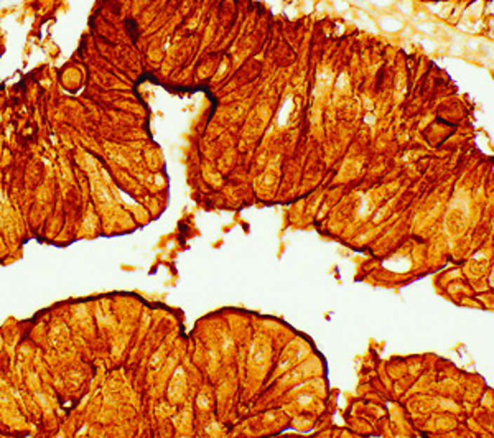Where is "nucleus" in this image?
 Here are the masks:
<instances>
[{
  "label": "nucleus",
  "mask_w": 494,
  "mask_h": 438,
  "mask_svg": "<svg viewBox=\"0 0 494 438\" xmlns=\"http://www.w3.org/2000/svg\"><path fill=\"white\" fill-rule=\"evenodd\" d=\"M270 363V345L265 336H258L249 347V368L258 374H265Z\"/></svg>",
  "instance_id": "f257e3e1"
},
{
  "label": "nucleus",
  "mask_w": 494,
  "mask_h": 438,
  "mask_svg": "<svg viewBox=\"0 0 494 438\" xmlns=\"http://www.w3.org/2000/svg\"><path fill=\"white\" fill-rule=\"evenodd\" d=\"M305 354H307V347H305V345H303V343H300V341L291 343V345L285 347L282 359H280L279 369L280 371L288 369L292 364L298 363V361H300Z\"/></svg>",
  "instance_id": "f03ea898"
},
{
  "label": "nucleus",
  "mask_w": 494,
  "mask_h": 438,
  "mask_svg": "<svg viewBox=\"0 0 494 438\" xmlns=\"http://www.w3.org/2000/svg\"><path fill=\"white\" fill-rule=\"evenodd\" d=\"M8 2H13V0H0V4H8Z\"/></svg>",
  "instance_id": "7ed1b4c3"
}]
</instances>
